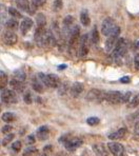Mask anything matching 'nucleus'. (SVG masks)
<instances>
[{
	"mask_svg": "<svg viewBox=\"0 0 139 156\" xmlns=\"http://www.w3.org/2000/svg\"><path fill=\"white\" fill-rule=\"evenodd\" d=\"M38 79L41 81L42 84H44L47 88H58L61 83L59 77L54 74H43V73H39L38 74Z\"/></svg>",
	"mask_w": 139,
	"mask_h": 156,
	"instance_id": "nucleus-1",
	"label": "nucleus"
},
{
	"mask_svg": "<svg viewBox=\"0 0 139 156\" xmlns=\"http://www.w3.org/2000/svg\"><path fill=\"white\" fill-rule=\"evenodd\" d=\"M120 32H121L120 27H116L115 30H114L110 35L108 36V39H106V52H112V51H113L116 42H117V40L119 39Z\"/></svg>",
	"mask_w": 139,
	"mask_h": 156,
	"instance_id": "nucleus-2",
	"label": "nucleus"
},
{
	"mask_svg": "<svg viewBox=\"0 0 139 156\" xmlns=\"http://www.w3.org/2000/svg\"><path fill=\"white\" fill-rule=\"evenodd\" d=\"M127 43L125 41L124 38H119L116 42L115 47L113 49V56L114 58L118 59V58H121L122 56L127 53Z\"/></svg>",
	"mask_w": 139,
	"mask_h": 156,
	"instance_id": "nucleus-3",
	"label": "nucleus"
},
{
	"mask_svg": "<svg viewBox=\"0 0 139 156\" xmlns=\"http://www.w3.org/2000/svg\"><path fill=\"white\" fill-rule=\"evenodd\" d=\"M80 35V27L78 26H74L70 30L69 33V48L71 50H74L78 45V42L80 40L79 38Z\"/></svg>",
	"mask_w": 139,
	"mask_h": 156,
	"instance_id": "nucleus-4",
	"label": "nucleus"
},
{
	"mask_svg": "<svg viewBox=\"0 0 139 156\" xmlns=\"http://www.w3.org/2000/svg\"><path fill=\"white\" fill-rule=\"evenodd\" d=\"M122 93L119 91H110V92H103V100L110 102L113 105H117L121 102Z\"/></svg>",
	"mask_w": 139,
	"mask_h": 156,
	"instance_id": "nucleus-5",
	"label": "nucleus"
},
{
	"mask_svg": "<svg viewBox=\"0 0 139 156\" xmlns=\"http://www.w3.org/2000/svg\"><path fill=\"white\" fill-rule=\"evenodd\" d=\"M117 27L115 23V20L113 18H106V19L102 21L101 24V33L103 34L104 36H109L112 32L115 30V27Z\"/></svg>",
	"mask_w": 139,
	"mask_h": 156,
	"instance_id": "nucleus-6",
	"label": "nucleus"
},
{
	"mask_svg": "<svg viewBox=\"0 0 139 156\" xmlns=\"http://www.w3.org/2000/svg\"><path fill=\"white\" fill-rule=\"evenodd\" d=\"M1 100L6 105L16 104L17 102V95H16V93L13 90L4 89V90H2L1 93Z\"/></svg>",
	"mask_w": 139,
	"mask_h": 156,
	"instance_id": "nucleus-7",
	"label": "nucleus"
},
{
	"mask_svg": "<svg viewBox=\"0 0 139 156\" xmlns=\"http://www.w3.org/2000/svg\"><path fill=\"white\" fill-rule=\"evenodd\" d=\"M108 148L114 156H124L125 150H124V147L121 144L111 141V143L108 144Z\"/></svg>",
	"mask_w": 139,
	"mask_h": 156,
	"instance_id": "nucleus-8",
	"label": "nucleus"
},
{
	"mask_svg": "<svg viewBox=\"0 0 139 156\" xmlns=\"http://www.w3.org/2000/svg\"><path fill=\"white\" fill-rule=\"evenodd\" d=\"M89 53V36L84 34L79 40V51L78 54L80 57H85Z\"/></svg>",
	"mask_w": 139,
	"mask_h": 156,
	"instance_id": "nucleus-9",
	"label": "nucleus"
},
{
	"mask_svg": "<svg viewBox=\"0 0 139 156\" xmlns=\"http://www.w3.org/2000/svg\"><path fill=\"white\" fill-rule=\"evenodd\" d=\"M86 99L89 101H102L103 100V91L98 89H92L86 94Z\"/></svg>",
	"mask_w": 139,
	"mask_h": 156,
	"instance_id": "nucleus-10",
	"label": "nucleus"
},
{
	"mask_svg": "<svg viewBox=\"0 0 139 156\" xmlns=\"http://www.w3.org/2000/svg\"><path fill=\"white\" fill-rule=\"evenodd\" d=\"M2 39H3V42L8 45H14L18 40L17 35L15 34V32L12 31H5L3 33V36H2Z\"/></svg>",
	"mask_w": 139,
	"mask_h": 156,
	"instance_id": "nucleus-11",
	"label": "nucleus"
},
{
	"mask_svg": "<svg viewBox=\"0 0 139 156\" xmlns=\"http://www.w3.org/2000/svg\"><path fill=\"white\" fill-rule=\"evenodd\" d=\"M68 151L72 152V151H75L77 148L82 144V140L80 138H72V139H69L65 144H63Z\"/></svg>",
	"mask_w": 139,
	"mask_h": 156,
	"instance_id": "nucleus-12",
	"label": "nucleus"
},
{
	"mask_svg": "<svg viewBox=\"0 0 139 156\" xmlns=\"http://www.w3.org/2000/svg\"><path fill=\"white\" fill-rule=\"evenodd\" d=\"M83 89H84V87H83V84L81 83V82H74V83L71 86L69 91H70L71 96L76 98V97H78L81 93H82Z\"/></svg>",
	"mask_w": 139,
	"mask_h": 156,
	"instance_id": "nucleus-13",
	"label": "nucleus"
},
{
	"mask_svg": "<svg viewBox=\"0 0 139 156\" xmlns=\"http://www.w3.org/2000/svg\"><path fill=\"white\" fill-rule=\"evenodd\" d=\"M33 20L31 19V18H23V20L21 21V23H20V32H21L22 35H26L28 34V32L30 30L32 29V27H33Z\"/></svg>",
	"mask_w": 139,
	"mask_h": 156,
	"instance_id": "nucleus-14",
	"label": "nucleus"
},
{
	"mask_svg": "<svg viewBox=\"0 0 139 156\" xmlns=\"http://www.w3.org/2000/svg\"><path fill=\"white\" fill-rule=\"evenodd\" d=\"M92 148L96 156H109V152L106 151V148L102 144H95Z\"/></svg>",
	"mask_w": 139,
	"mask_h": 156,
	"instance_id": "nucleus-15",
	"label": "nucleus"
},
{
	"mask_svg": "<svg viewBox=\"0 0 139 156\" xmlns=\"http://www.w3.org/2000/svg\"><path fill=\"white\" fill-rule=\"evenodd\" d=\"M10 86H11V88H12V90L14 92H17V93H22V92L24 91V88H26L23 82L15 80L14 78L10 81Z\"/></svg>",
	"mask_w": 139,
	"mask_h": 156,
	"instance_id": "nucleus-16",
	"label": "nucleus"
},
{
	"mask_svg": "<svg viewBox=\"0 0 139 156\" xmlns=\"http://www.w3.org/2000/svg\"><path fill=\"white\" fill-rule=\"evenodd\" d=\"M49 134H50V131L47 126H42L37 131V137L39 140H47L49 138Z\"/></svg>",
	"mask_w": 139,
	"mask_h": 156,
	"instance_id": "nucleus-17",
	"label": "nucleus"
},
{
	"mask_svg": "<svg viewBox=\"0 0 139 156\" xmlns=\"http://www.w3.org/2000/svg\"><path fill=\"white\" fill-rule=\"evenodd\" d=\"M125 134H127V129H125V128H121V129L117 130L116 132L109 135V138L112 139V140H117V139L123 138Z\"/></svg>",
	"mask_w": 139,
	"mask_h": 156,
	"instance_id": "nucleus-18",
	"label": "nucleus"
},
{
	"mask_svg": "<svg viewBox=\"0 0 139 156\" xmlns=\"http://www.w3.org/2000/svg\"><path fill=\"white\" fill-rule=\"evenodd\" d=\"M5 27L8 29V31H12L14 32L16 31V30L19 27V23H18V21L16 19H14V18H12V19H9L5 21Z\"/></svg>",
	"mask_w": 139,
	"mask_h": 156,
	"instance_id": "nucleus-19",
	"label": "nucleus"
},
{
	"mask_svg": "<svg viewBox=\"0 0 139 156\" xmlns=\"http://www.w3.org/2000/svg\"><path fill=\"white\" fill-rule=\"evenodd\" d=\"M16 4H17V6H18L19 10L29 13L30 5H31V3H30L29 0H16Z\"/></svg>",
	"mask_w": 139,
	"mask_h": 156,
	"instance_id": "nucleus-20",
	"label": "nucleus"
},
{
	"mask_svg": "<svg viewBox=\"0 0 139 156\" xmlns=\"http://www.w3.org/2000/svg\"><path fill=\"white\" fill-rule=\"evenodd\" d=\"M80 22L82 23V26L84 27H89L91 23V18L89 16L88 11L83 10L82 12L80 13Z\"/></svg>",
	"mask_w": 139,
	"mask_h": 156,
	"instance_id": "nucleus-21",
	"label": "nucleus"
},
{
	"mask_svg": "<svg viewBox=\"0 0 139 156\" xmlns=\"http://www.w3.org/2000/svg\"><path fill=\"white\" fill-rule=\"evenodd\" d=\"M36 23H37V27H45L47 24V18H45L43 13H38L36 15Z\"/></svg>",
	"mask_w": 139,
	"mask_h": 156,
	"instance_id": "nucleus-22",
	"label": "nucleus"
},
{
	"mask_svg": "<svg viewBox=\"0 0 139 156\" xmlns=\"http://www.w3.org/2000/svg\"><path fill=\"white\" fill-rule=\"evenodd\" d=\"M8 75L3 72V71H0V90H4L8 86Z\"/></svg>",
	"mask_w": 139,
	"mask_h": 156,
	"instance_id": "nucleus-23",
	"label": "nucleus"
},
{
	"mask_svg": "<svg viewBox=\"0 0 139 156\" xmlns=\"http://www.w3.org/2000/svg\"><path fill=\"white\" fill-rule=\"evenodd\" d=\"M32 87H33L34 91H36L37 93H42L43 92V84L39 79L34 78L33 81H32Z\"/></svg>",
	"mask_w": 139,
	"mask_h": 156,
	"instance_id": "nucleus-24",
	"label": "nucleus"
},
{
	"mask_svg": "<svg viewBox=\"0 0 139 156\" xmlns=\"http://www.w3.org/2000/svg\"><path fill=\"white\" fill-rule=\"evenodd\" d=\"M26 78V73L23 72L22 70H16L14 72V79L15 80H18L20 82H23Z\"/></svg>",
	"mask_w": 139,
	"mask_h": 156,
	"instance_id": "nucleus-25",
	"label": "nucleus"
},
{
	"mask_svg": "<svg viewBox=\"0 0 139 156\" xmlns=\"http://www.w3.org/2000/svg\"><path fill=\"white\" fill-rule=\"evenodd\" d=\"M2 120L4 121V122L9 123V122H12V121L15 120V115L13 113H11V112H6V113L2 114Z\"/></svg>",
	"mask_w": 139,
	"mask_h": 156,
	"instance_id": "nucleus-26",
	"label": "nucleus"
},
{
	"mask_svg": "<svg viewBox=\"0 0 139 156\" xmlns=\"http://www.w3.org/2000/svg\"><path fill=\"white\" fill-rule=\"evenodd\" d=\"M70 90V86L68 84V82H63L60 83V86L58 87V93L59 95H64L68 91Z\"/></svg>",
	"mask_w": 139,
	"mask_h": 156,
	"instance_id": "nucleus-27",
	"label": "nucleus"
},
{
	"mask_svg": "<svg viewBox=\"0 0 139 156\" xmlns=\"http://www.w3.org/2000/svg\"><path fill=\"white\" fill-rule=\"evenodd\" d=\"M47 0H32L31 8H33L34 10H37L38 8H41L45 4Z\"/></svg>",
	"mask_w": 139,
	"mask_h": 156,
	"instance_id": "nucleus-28",
	"label": "nucleus"
},
{
	"mask_svg": "<svg viewBox=\"0 0 139 156\" xmlns=\"http://www.w3.org/2000/svg\"><path fill=\"white\" fill-rule=\"evenodd\" d=\"M14 137H15V135L14 134H12V133H9V134H6V136L4 137L3 139H2V141H1V144L2 146H8L9 144L11 143V141L14 139Z\"/></svg>",
	"mask_w": 139,
	"mask_h": 156,
	"instance_id": "nucleus-29",
	"label": "nucleus"
},
{
	"mask_svg": "<svg viewBox=\"0 0 139 156\" xmlns=\"http://www.w3.org/2000/svg\"><path fill=\"white\" fill-rule=\"evenodd\" d=\"M92 42L95 43V44H97L99 42V33H98V30L96 27L92 31Z\"/></svg>",
	"mask_w": 139,
	"mask_h": 156,
	"instance_id": "nucleus-30",
	"label": "nucleus"
},
{
	"mask_svg": "<svg viewBox=\"0 0 139 156\" xmlns=\"http://www.w3.org/2000/svg\"><path fill=\"white\" fill-rule=\"evenodd\" d=\"M9 14H10L12 17L14 18H22V15L21 13L19 12V11L17 10V9L15 8H10L9 9Z\"/></svg>",
	"mask_w": 139,
	"mask_h": 156,
	"instance_id": "nucleus-31",
	"label": "nucleus"
},
{
	"mask_svg": "<svg viewBox=\"0 0 139 156\" xmlns=\"http://www.w3.org/2000/svg\"><path fill=\"white\" fill-rule=\"evenodd\" d=\"M138 105H139V93L135 96V97L133 98V99L130 100V101H129V105H127V107L131 108V109H133V108H136V107H137Z\"/></svg>",
	"mask_w": 139,
	"mask_h": 156,
	"instance_id": "nucleus-32",
	"label": "nucleus"
},
{
	"mask_svg": "<svg viewBox=\"0 0 139 156\" xmlns=\"http://www.w3.org/2000/svg\"><path fill=\"white\" fill-rule=\"evenodd\" d=\"M62 6H63V2L61 1V0H55L52 9H53V11H55V12H58V11H60L61 9H62Z\"/></svg>",
	"mask_w": 139,
	"mask_h": 156,
	"instance_id": "nucleus-33",
	"label": "nucleus"
},
{
	"mask_svg": "<svg viewBox=\"0 0 139 156\" xmlns=\"http://www.w3.org/2000/svg\"><path fill=\"white\" fill-rule=\"evenodd\" d=\"M99 122H100V120L98 117H89V118L86 119V123H88L89 126H96Z\"/></svg>",
	"mask_w": 139,
	"mask_h": 156,
	"instance_id": "nucleus-34",
	"label": "nucleus"
},
{
	"mask_svg": "<svg viewBox=\"0 0 139 156\" xmlns=\"http://www.w3.org/2000/svg\"><path fill=\"white\" fill-rule=\"evenodd\" d=\"M131 96H132L131 92H127V93L122 94V98H121L122 104H127V102H129L130 100H131Z\"/></svg>",
	"mask_w": 139,
	"mask_h": 156,
	"instance_id": "nucleus-35",
	"label": "nucleus"
},
{
	"mask_svg": "<svg viewBox=\"0 0 139 156\" xmlns=\"http://www.w3.org/2000/svg\"><path fill=\"white\" fill-rule=\"evenodd\" d=\"M23 100L26 101V104H32V101H33V98H32V94L30 93V92H26L23 95Z\"/></svg>",
	"mask_w": 139,
	"mask_h": 156,
	"instance_id": "nucleus-36",
	"label": "nucleus"
},
{
	"mask_svg": "<svg viewBox=\"0 0 139 156\" xmlns=\"http://www.w3.org/2000/svg\"><path fill=\"white\" fill-rule=\"evenodd\" d=\"M21 147H22L21 141H19V140L15 141V143H13V144H12V149L15 151V152H19V151L21 150Z\"/></svg>",
	"mask_w": 139,
	"mask_h": 156,
	"instance_id": "nucleus-37",
	"label": "nucleus"
},
{
	"mask_svg": "<svg viewBox=\"0 0 139 156\" xmlns=\"http://www.w3.org/2000/svg\"><path fill=\"white\" fill-rule=\"evenodd\" d=\"M36 152H37V149H35V148H28V149H26V150H24L23 156H31V155H33L34 153H36Z\"/></svg>",
	"mask_w": 139,
	"mask_h": 156,
	"instance_id": "nucleus-38",
	"label": "nucleus"
},
{
	"mask_svg": "<svg viewBox=\"0 0 139 156\" xmlns=\"http://www.w3.org/2000/svg\"><path fill=\"white\" fill-rule=\"evenodd\" d=\"M5 13L2 11V12H0V29H1L2 27L5 24V21H6V19H5Z\"/></svg>",
	"mask_w": 139,
	"mask_h": 156,
	"instance_id": "nucleus-39",
	"label": "nucleus"
},
{
	"mask_svg": "<svg viewBox=\"0 0 139 156\" xmlns=\"http://www.w3.org/2000/svg\"><path fill=\"white\" fill-rule=\"evenodd\" d=\"M12 129H13V127L12 126H10V125H5L4 127H2V133L3 134H9V133L12 131Z\"/></svg>",
	"mask_w": 139,
	"mask_h": 156,
	"instance_id": "nucleus-40",
	"label": "nucleus"
},
{
	"mask_svg": "<svg viewBox=\"0 0 139 156\" xmlns=\"http://www.w3.org/2000/svg\"><path fill=\"white\" fill-rule=\"evenodd\" d=\"M134 66H135L136 70H139V54L135 55V58H134Z\"/></svg>",
	"mask_w": 139,
	"mask_h": 156,
	"instance_id": "nucleus-41",
	"label": "nucleus"
},
{
	"mask_svg": "<svg viewBox=\"0 0 139 156\" xmlns=\"http://www.w3.org/2000/svg\"><path fill=\"white\" fill-rule=\"evenodd\" d=\"M70 139V136L69 135H63V136H61L60 138H59V143H62V144H65L68 140Z\"/></svg>",
	"mask_w": 139,
	"mask_h": 156,
	"instance_id": "nucleus-42",
	"label": "nucleus"
},
{
	"mask_svg": "<svg viewBox=\"0 0 139 156\" xmlns=\"http://www.w3.org/2000/svg\"><path fill=\"white\" fill-rule=\"evenodd\" d=\"M120 82H121V83H129V82H130V77L129 76H124V77L120 78Z\"/></svg>",
	"mask_w": 139,
	"mask_h": 156,
	"instance_id": "nucleus-43",
	"label": "nucleus"
},
{
	"mask_svg": "<svg viewBox=\"0 0 139 156\" xmlns=\"http://www.w3.org/2000/svg\"><path fill=\"white\" fill-rule=\"evenodd\" d=\"M34 143H35V137H34V135H30L28 137V144H33Z\"/></svg>",
	"mask_w": 139,
	"mask_h": 156,
	"instance_id": "nucleus-44",
	"label": "nucleus"
},
{
	"mask_svg": "<svg viewBox=\"0 0 139 156\" xmlns=\"http://www.w3.org/2000/svg\"><path fill=\"white\" fill-rule=\"evenodd\" d=\"M134 132H135L136 135H139V121L135 125V128H134Z\"/></svg>",
	"mask_w": 139,
	"mask_h": 156,
	"instance_id": "nucleus-45",
	"label": "nucleus"
},
{
	"mask_svg": "<svg viewBox=\"0 0 139 156\" xmlns=\"http://www.w3.org/2000/svg\"><path fill=\"white\" fill-rule=\"evenodd\" d=\"M51 150H52V146H47V147H44V149H43L44 152H50Z\"/></svg>",
	"mask_w": 139,
	"mask_h": 156,
	"instance_id": "nucleus-46",
	"label": "nucleus"
},
{
	"mask_svg": "<svg viewBox=\"0 0 139 156\" xmlns=\"http://www.w3.org/2000/svg\"><path fill=\"white\" fill-rule=\"evenodd\" d=\"M65 68H67V66H65V65H62V66H59V70H63V69H65Z\"/></svg>",
	"mask_w": 139,
	"mask_h": 156,
	"instance_id": "nucleus-47",
	"label": "nucleus"
},
{
	"mask_svg": "<svg viewBox=\"0 0 139 156\" xmlns=\"http://www.w3.org/2000/svg\"><path fill=\"white\" fill-rule=\"evenodd\" d=\"M0 112H1V104H0Z\"/></svg>",
	"mask_w": 139,
	"mask_h": 156,
	"instance_id": "nucleus-48",
	"label": "nucleus"
},
{
	"mask_svg": "<svg viewBox=\"0 0 139 156\" xmlns=\"http://www.w3.org/2000/svg\"><path fill=\"white\" fill-rule=\"evenodd\" d=\"M62 156H64V155H62Z\"/></svg>",
	"mask_w": 139,
	"mask_h": 156,
	"instance_id": "nucleus-49",
	"label": "nucleus"
},
{
	"mask_svg": "<svg viewBox=\"0 0 139 156\" xmlns=\"http://www.w3.org/2000/svg\"><path fill=\"white\" fill-rule=\"evenodd\" d=\"M0 144H1V143H0Z\"/></svg>",
	"mask_w": 139,
	"mask_h": 156,
	"instance_id": "nucleus-50",
	"label": "nucleus"
}]
</instances>
